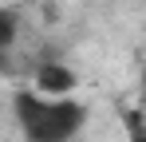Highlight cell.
<instances>
[{
	"instance_id": "obj_1",
	"label": "cell",
	"mask_w": 146,
	"mask_h": 142,
	"mask_svg": "<svg viewBox=\"0 0 146 142\" xmlns=\"http://www.w3.org/2000/svg\"><path fill=\"white\" fill-rule=\"evenodd\" d=\"M12 115H16V126L28 142H75L83 134L91 111L75 95L51 99V95H40L28 87V91H16Z\"/></svg>"
},
{
	"instance_id": "obj_2",
	"label": "cell",
	"mask_w": 146,
	"mask_h": 142,
	"mask_svg": "<svg viewBox=\"0 0 146 142\" xmlns=\"http://www.w3.org/2000/svg\"><path fill=\"white\" fill-rule=\"evenodd\" d=\"M75 87H79V75H75L67 63L48 59V63H40V67L32 71V91H40V95L67 99V95H75Z\"/></svg>"
},
{
	"instance_id": "obj_4",
	"label": "cell",
	"mask_w": 146,
	"mask_h": 142,
	"mask_svg": "<svg viewBox=\"0 0 146 142\" xmlns=\"http://www.w3.org/2000/svg\"><path fill=\"white\" fill-rule=\"evenodd\" d=\"M12 36H16V16L4 12V20H0V44L8 47V44H12Z\"/></svg>"
},
{
	"instance_id": "obj_3",
	"label": "cell",
	"mask_w": 146,
	"mask_h": 142,
	"mask_svg": "<svg viewBox=\"0 0 146 142\" xmlns=\"http://www.w3.org/2000/svg\"><path fill=\"white\" fill-rule=\"evenodd\" d=\"M122 134H126V142H146V111L142 107L122 111Z\"/></svg>"
},
{
	"instance_id": "obj_5",
	"label": "cell",
	"mask_w": 146,
	"mask_h": 142,
	"mask_svg": "<svg viewBox=\"0 0 146 142\" xmlns=\"http://www.w3.org/2000/svg\"><path fill=\"white\" fill-rule=\"evenodd\" d=\"M138 99H142V111H146V71H142V79H138Z\"/></svg>"
}]
</instances>
